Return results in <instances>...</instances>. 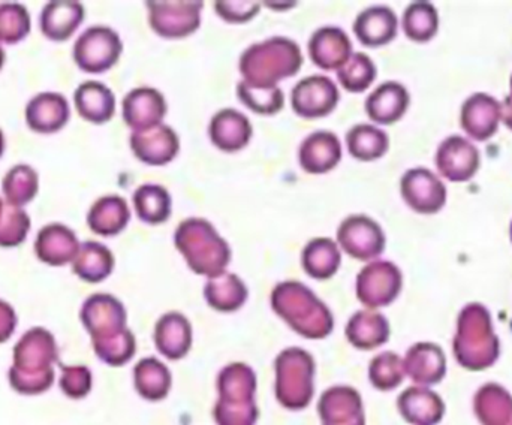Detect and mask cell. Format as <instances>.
Here are the masks:
<instances>
[{"mask_svg": "<svg viewBox=\"0 0 512 425\" xmlns=\"http://www.w3.org/2000/svg\"><path fill=\"white\" fill-rule=\"evenodd\" d=\"M481 158L477 147L460 137L453 135L439 146L436 153V167L439 173L453 183L469 182L480 170Z\"/></svg>", "mask_w": 512, "mask_h": 425, "instance_id": "9a60e30c", "label": "cell"}, {"mask_svg": "<svg viewBox=\"0 0 512 425\" xmlns=\"http://www.w3.org/2000/svg\"><path fill=\"white\" fill-rule=\"evenodd\" d=\"M123 45L119 35L110 27L96 26L87 29L74 47L78 68L89 74H102L116 65Z\"/></svg>", "mask_w": 512, "mask_h": 425, "instance_id": "ba28073f", "label": "cell"}, {"mask_svg": "<svg viewBox=\"0 0 512 425\" xmlns=\"http://www.w3.org/2000/svg\"><path fill=\"white\" fill-rule=\"evenodd\" d=\"M298 159L307 174L328 173L342 159V144L333 132H313L301 143Z\"/></svg>", "mask_w": 512, "mask_h": 425, "instance_id": "44dd1931", "label": "cell"}, {"mask_svg": "<svg viewBox=\"0 0 512 425\" xmlns=\"http://www.w3.org/2000/svg\"><path fill=\"white\" fill-rule=\"evenodd\" d=\"M81 322L92 336L93 345L107 342L128 330L125 307L113 295H92L81 309Z\"/></svg>", "mask_w": 512, "mask_h": 425, "instance_id": "7c38bea8", "label": "cell"}, {"mask_svg": "<svg viewBox=\"0 0 512 425\" xmlns=\"http://www.w3.org/2000/svg\"><path fill=\"white\" fill-rule=\"evenodd\" d=\"M216 12L228 23H246L258 14L261 5L258 2H216Z\"/></svg>", "mask_w": 512, "mask_h": 425, "instance_id": "c3c4849f", "label": "cell"}, {"mask_svg": "<svg viewBox=\"0 0 512 425\" xmlns=\"http://www.w3.org/2000/svg\"><path fill=\"white\" fill-rule=\"evenodd\" d=\"M402 271L388 261H373L357 277V297L369 310L390 306L402 291Z\"/></svg>", "mask_w": 512, "mask_h": 425, "instance_id": "9c48e42d", "label": "cell"}, {"mask_svg": "<svg viewBox=\"0 0 512 425\" xmlns=\"http://www.w3.org/2000/svg\"><path fill=\"white\" fill-rule=\"evenodd\" d=\"M131 149L143 164L162 167L179 155L180 140L170 126L161 123L146 131L132 132Z\"/></svg>", "mask_w": 512, "mask_h": 425, "instance_id": "2e32d148", "label": "cell"}, {"mask_svg": "<svg viewBox=\"0 0 512 425\" xmlns=\"http://www.w3.org/2000/svg\"><path fill=\"white\" fill-rule=\"evenodd\" d=\"M113 268V253L104 244L96 241H87L80 246L74 259V273L84 282H102L113 273Z\"/></svg>", "mask_w": 512, "mask_h": 425, "instance_id": "8d00e7d4", "label": "cell"}, {"mask_svg": "<svg viewBox=\"0 0 512 425\" xmlns=\"http://www.w3.org/2000/svg\"><path fill=\"white\" fill-rule=\"evenodd\" d=\"M340 86L352 93H361L372 86L376 78V66L367 54L355 53L348 62L337 69Z\"/></svg>", "mask_w": 512, "mask_h": 425, "instance_id": "7bdbcfd3", "label": "cell"}, {"mask_svg": "<svg viewBox=\"0 0 512 425\" xmlns=\"http://www.w3.org/2000/svg\"><path fill=\"white\" fill-rule=\"evenodd\" d=\"M475 415L481 425H512V396L498 384H487L475 394Z\"/></svg>", "mask_w": 512, "mask_h": 425, "instance_id": "836d02e7", "label": "cell"}, {"mask_svg": "<svg viewBox=\"0 0 512 425\" xmlns=\"http://www.w3.org/2000/svg\"><path fill=\"white\" fill-rule=\"evenodd\" d=\"M408 90L396 81H387L376 87L366 101L367 116L378 125H394L408 111Z\"/></svg>", "mask_w": 512, "mask_h": 425, "instance_id": "cb8c5ba5", "label": "cell"}, {"mask_svg": "<svg viewBox=\"0 0 512 425\" xmlns=\"http://www.w3.org/2000/svg\"><path fill=\"white\" fill-rule=\"evenodd\" d=\"M30 30V18L26 8L21 5L0 6V41L17 44L26 38Z\"/></svg>", "mask_w": 512, "mask_h": 425, "instance_id": "bcb514c9", "label": "cell"}, {"mask_svg": "<svg viewBox=\"0 0 512 425\" xmlns=\"http://www.w3.org/2000/svg\"><path fill=\"white\" fill-rule=\"evenodd\" d=\"M35 250L38 258L45 264L65 265L74 261L80 244L71 229L54 223L41 229Z\"/></svg>", "mask_w": 512, "mask_h": 425, "instance_id": "83f0119b", "label": "cell"}, {"mask_svg": "<svg viewBox=\"0 0 512 425\" xmlns=\"http://www.w3.org/2000/svg\"><path fill=\"white\" fill-rule=\"evenodd\" d=\"M134 378L138 394L152 402L164 399L170 391V372L156 358L141 360L140 364L135 367Z\"/></svg>", "mask_w": 512, "mask_h": 425, "instance_id": "f35d334b", "label": "cell"}, {"mask_svg": "<svg viewBox=\"0 0 512 425\" xmlns=\"http://www.w3.org/2000/svg\"><path fill=\"white\" fill-rule=\"evenodd\" d=\"M156 348L168 360H180L192 346V327L182 313L171 312L156 324Z\"/></svg>", "mask_w": 512, "mask_h": 425, "instance_id": "4316f807", "label": "cell"}, {"mask_svg": "<svg viewBox=\"0 0 512 425\" xmlns=\"http://www.w3.org/2000/svg\"><path fill=\"white\" fill-rule=\"evenodd\" d=\"M396 14L388 6H372L358 15L354 33L366 47H382L390 44L397 35Z\"/></svg>", "mask_w": 512, "mask_h": 425, "instance_id": "484cf974", "label": "cell"}, {"mask_svg": "<svg viewBox=\"0 0 512 425\" xmlns=\"http://www.w3.org/2000/svg\"><path fill=\"white\" fill-rule=\"evenodd\" d=\"M15 325H17V316L14 310L5 301H0V343L6 342L9 336H12Z\"/></svg>", "mask_w": 512, "mask_h": 425, "instance_id": "681fc988", "label": "cell"}, {"mask_svg": "<svg viewBox=\"0 0 512 425\" xmlns=\"http://www.w3.org/2000/svg\"><path fill=\"white\" fill-rule=\"evenodd\" d=\"M174 243L189 268L201 276L215 279L230 264V246L207 220L198 217L183 220L174 235Z\"/></svg>", "mask_w": 512, "mask_h": 425, "instance_id": "277c9868", "label": "cell"}, {"mask_svg": "<svg viewBox=\"0 0 512 425\" xmlns=\"http://www.w3.org/2000/svg\"><path fill=\"white\" fill-rule=\"evenodd\" d=\"M342 264L339 246L330 238L309 241L301 253L303 270L313 279L327 280L333 277Z\"/></svg>", "mask_w": 512, "mask_h": 425, "instance_id": "e575fe53", "label": "cell"}, {"mask_svg": "<svg viewBox=\"0 0 512 425\" xmlns=\"http://www.w3.org/2000/svg\"><path fill=\"white\" fill-rule=\"evenodd\" d=\"M204 297L218 312H236L248 300V288L236 274L224 273L206 283Z\"/></svg>", "mask_w": 512, "mask_h": 425, "instance_id": "d590c367", "label": "cell"}, {"mask_svg": "<svg viewBox=\"0 0 512 425\" xmlns=\"http://www.w3.org/2000/svg\"><path fill=\"white\" fill-rule=\"evenodd\" d=\"M276 372L277 400L292 411L306 408L313 397L315 364L312 355L303 349H286L277 357Z\"/></svg>", "mask_w": 512, "mask_h": 425, "instance_id": "52a82bcc", "label": "cell"}, {"mask_svg": "<svg viewBox=\"0 0 512 425\" xmlns=\"http://www.w3.org/2000/svg\"><path fill=\"white\" fill-rule=\"evenodd\" d=\"M346 337L355 348L370 351L390 339V324L384 315L375 310H360L349 319Z\"/></svg>", "mask_w": 512, "mask_h": 425, "instance_id": "f546056e", "label": "cell"}, {"mask_svg": "<svg viewBox=\"0 0 512 425\" xmlns=\"http://www.w3.org/2000/svg\"><path fill=\"white\" fill-rule=\"evenodd\" d=\"M271 306L292 330L306 339H324L333 331L330 310L303 283H279L271 294Z\"/></svg>", "mask_w": 512, "mask_h": 425, "instance_id": "3957f363", "label": "cell"}, {"mask_svg": "<svg viewBox=\"0 0 512 425\" xmlns=\"http://www.w3.org/2000/svg\"><path fill=\"white\" fill-rule=\"evenodd\" d=\"M3 153V137L2 132H0V156H2Z\"/></svg>", "mask_w": 512, "mask_h": 425, "instance_id": "db71d44e", "label": "cell"}, {"mask_svg": "<svg viewBox=\"0 0 512 425\" xmlns=\"http://www.w3.org/2000/svg\"><path fill=\"white\" fill-rule=\"evenodd\" d=\"M167 114L164 95L152 87H138L123 99V120L134 132L161 125Z\"/></svg>", "mask_w": 512, "mask_h": 425, "instance_id": "e0dca14e", "label": "cell"}, {"mask_svg": "<svg viewBox=\"0 0 512 425\" xmlns=\"http://www.w3.org/2000/svg\"><path fill=\"white\" fill-rule=\"evenodd\" d=\"M403 200L414 212L435 214L447 203V188L427 168L406 171L400 182Z\"/></svg>", "mask_w": 512, "mask_h": 425, "instance_id": "5bb4252c", "label": "cell"}, {"mask_svg": "<svg viewBox=\"0 0 512 425\" xmlns=\"http://www.w3.org/2000/svg\"><path fill=\"white\" fill-rule=\"evenodd\" d=\"M26 119L32 131L53 134L68 122V102L57 93H42L27 105Z\"/></svg>", "mask_w": 512, "mask_h": 425, "instance_id": "f1b7e54d", "label": "cell"}, {"mask_svg": "<svg viewBox=\"0 0 512 425\" xmlns=\"http://www.w3.org/2000/svg\"><path fill=\"white\" fill-rule=\"evenodd\" d=\"M510 84H511V95H512V77H511V83Z\"/></svg>", "mask_w": 512, "mask_h": 425, "instance_id": "9f6ffc18", "label": "cell"}, {"mask_svg": "<svg viewBox=\"0 0 512 425\" xmlns=\"http://www.w3.org/2000/svg\"><path fill=\"white\" fill-rule=\"evenodd\" d=\"M3 60H5V53H3L2 48H0V68L3 66Z\"/></svg>", "mask_w": 512, "mask_h": 425, "instance_id": "f5cc1de1", "label": "cell"}, {"mask_svg": "<svg viewBox=\"0 0 512 425\" xmlns=\"http://www.w3.org/2000/svg\"><path fill=\"white\" fill-rule=\"evenodd\" d=\"M134 207L138 219L149 225L167 222L171 214V197L159 185H143L135 191Z\"/></svg>", "mask_w": 512, "mask_h": 425, "instance_id": "ab89813d", "label": "cell"}, {"mask_svg": "<svg viewBox=\"0 0 512 425\" xmlns=\"http://www.w3.org/2000/svg\"><path fill=\"white\" fill-rule=\"evenodd\" d=\"M237 96L245 107L262 116H273L285 105V96L277 86L259 87L240 81L237 86Z\"/></svg>", "mask_w": 512, "mask_h": 425, "instance_id": "b9f144b4", "label": "cell"}, {"mask_svg": "<svg viewBox=\"0 0 512 425\" xmlns=\"http://www.w3.org/2000/svg\"><path fill=\"white\" fill-rule=\"evenodd\" d=\"M349 153L357 161L372 162L381 159L390 147L388 135L373 125H357L346 135Z\"/></svg>", "mask_w": 512, "mask_h": 425, "instance_id": "74e56055", "label": "cell"}, {"mask_svg": "<svg viewBox=\"0 0 512 425\" xmlns=\"http://www.w3.org/2000/svg\"><path fill=\"white\" fill-rule=\"evenodd\" d=\"M453 352L460 366L472 372L489 369L498 361L501 343L493 330L492 316L483 304H468L460 312Z\"/></svg>", "mask_w": 512, "mask_h": 425, "instance_id": "7a4b0ae2", "label": "cell"}, {"mask_svg": "<svg viewBox=\"0 0 512 425\" xmlns=\"http://www.w3.org/2000/svg\"><path fill=\"white\" fill-rule=\"evenodd\" d=\"M131 219L128 203L117 195H108L93 204L87 223L95 234L113 237L120 234Z\"/></svg>", "mask_w": 512, "mask_h": 425, "instance_id": "d6a6232c", "label": "cell"}, {"mask_svg": "<svg viewBox=\"0 0 512 425\" xmlns=\"http://www.w3.org/2000/svg\"><path fill=\"white\" fill-rule=\"evenodd\" d=\"M502 122L512 131V95H508L502 104Z\"/></svg>", "mask_w": 512, "mask_h": 425, "instance_id": "f907efd6", "label": "cell"}, {"mask_svg": "<svg viewBox=\"0 0 512 425\" xmlns=\"http://www.w3.org/2000/svg\"><path fill=\"white\" fill-rule=\"evenodd\" d=\"M56 361L54 337L44 328H33L15 346L9 384L20 394H42L53 385Z\"/></svg>", "mask_w": 512, "mask_h": 425, "instance_id": "6da1fadb", "label": "cell"}, {"mask_svg": "<svg viewBox=\"0 0 512 425\" xmlns=\"http://www.w3.org/2000/svg\"><path fill=\"white\" fill-rule=\"evenodd\" d=\"M312 62L325 71L339 69L352 56V42L340 27H321L309 41Z\"/></svg>", "mask_w": 512, "mask_h": 425, "instance_id": "d6986e66", "label": "cell"}, {"mask_svg": "<svg viewBox=\"0 0 512 425\" xmlns=\"http://www.w3.org/2000/svg\"><path fill=\"white\" fill-rule=\"evenodd\" d=\"M403 30L411 41L427 42L435 38L439 29V15L429 2H415L403 14Z\"/></svg>", "mask_w": 512, "mask_h": 425, "instance_id": "60d3db41", "label": "cell"}, {"mask_svg": "<svg viewBox=\"0 0 512 425\" xmlns=\"http://www.w3.org/2000/svg\"><path fill=\"white\" fill-rule=\"evenodd\" d=\"M38 192V176L27 165H18L3 180V194L11 206L20 209Z\"/></svg>", "mask_w": 512, "mask_h": 425, "instance_id": "ee69618b", "label": "cell"}, {"mask_svg": "<svg viewBox=\"0 0 512 425\" xmlns=\"http://www.w3.org/2000/svg\"><path fill=\"white\" fill-rule=\"evenodd\" d=\"M322 425H364L361 397L348 387H334L325 391L319 400Z\"/></svg>", "mask_w": 512, "mask_h": 425, "instance_id": "603a6c76", "label": "cell"}, {"mask_svg": "<svg viewBox=\"0 0 512 425\" xmlns=\"http://www.w3.org/2000/svg\"><path fill=\"white\" fill-rule=\"evenodd\" d=\"M219 399L215 418L219 425H254L258 420L255 373L245 364L225 367L219 375Z\"/></svg>", "mask_w": 512, "mask_h": 425, "instance_id": "8992f818", "label": "cell"}, {"mask_svg": "<svg viewBox=\"0 0 512 425\" xmlns=\"http://www.w3.org/2000/svg\"><path fill=\"white\" fill-rule=\"evenodd\" d=\"M337 244L358 261H372L384 252L385 234L375 220L355 214L340 223Z\"/></svg>", "mask_w": 512, "mask_h": 425, "instance_id": "8fae6325", "label": "cell"}, {"mask_svg": "<svg viewBox=\"0 0 512 425\" xmlns=\"http://www.w3.org/2000/svg\"><path fill=\"white\" fill-rule=\"evenodd\" d=\"M399 412L412 425H438L445 414L444 400L426 387H412L397 400Z\"/></svg>", "mask_w": 512, "mask_h": 425, "instance_id": "d4e9b609", "label": "cell"}, {"mask_svg": "<svg viewBox=\"0 0 512 425\" xmlns=\"http://www.w3.org/2000/svg\"><path fill=\"white\" fill-rule=\"evenodd\" d=\"M403 360L394 352H384L373 358L370 364L369 378L373 387L381 391H390L399 387L405 378Z\"/></svg>", "mask_w": 512, "mask_h": 425, "instance_id": "f6af8a7d", "label": "cell"}, {"mask_svg": "<svg viewBox=\"0 0 512 425\" xmlns=\"http://www.w3.org/2000/svg\"><path fill=\"white\" fill-rule=\"evenodd\" d=\"M339 99V89L325 75H310L297 83L291 92L292 110L304 119L328 116L339 104Z\"/></svg>", "mask_w": 512, "mask_h": 425, "instance_id": "4fadbf2b", "label": "cell"}, {"mask_svg": "<svg viewBox=\"0 0 512 425\" xmlns=\"http://www.w3.org/2000/svg\"><path fill=\"white\" fill-rule=\"evenodd\" d=\"M510 237H511V241H512V222H511V226H510Z\"/></svg>", "mask_w": 512, "mask_h": 425, "instance_id": "11a10c76", "label": "cell"}, {"mask_svg": "<svg viewBox=\"0 0 512 425\" xmlns=\"http://www.w3.org/2000/svg\"><path fill=\"white\" fill-rule=\"evenodd\" d=\"M462 128L475 141H487L498 132L502 104L487 93H475L462 107Z\"/></svg>", "mask_w": 512, "mask_h": 425, "instance_id": "ac0fdd59", "label": "cell"}, {"mask_svg": "<svg viewBox=\"0 0 512 425\" xmlns=\"http://www.w3.org/2000/svg\"><path fill=\"white\" fill-rule=\"evenodd\" d=\"M60 388L71 399H83L92 388V373L87 367H63Z\"/></svg>", "mask_w": 512, "mask_h": 425, "instance_id": "7dc6e473", "label": "cell"}, {"mask_svg": "<svg viewBox=\"0 0 512 425\" xmlns=\"http://www.w3.org/2000/svg\"><path fill=\"white\" fill-rule=\"evenodd\" d=\"M405 375L420 387L439 384L447 373L444 351L435 343H417L403 360Z\"/></svg>", "mask_w": 512, "mask_h": 425, "instance_id": "ffe728a7", "label": "cell"}, {"mask_svg": "<svg viewBox=\"0 0 512 425\" xmlns=\"http://www.w3.org/2000/svg\"><path fill=\"white\" fill-rule=\"evenodd\" d=\"M203 2H147L149 23L165 39H182L197 32Z\"/></svg>", "mask_w": 512, "mask_h": 425, "instance_id": "30bf717a", "label": "cell"}, {"mask_svg": "<svg viewBox=\"0 0 512 425\" xmlns=\"http://www.w3.org/2000/svg\"><path fill=\"white\" fill-rule=\"evenodd\" d=\"M84 20V8L78 2H51L42 11L41 29L51 41H66Z\"/></svg>", "mask_w": 512, "mask_h": 425, "instance_id": "1f68e13d", "label": "cell"}, {"mask_svg": "<svg viewBox=\"0 0 512 425\" xmlns=\"http://www.w3.org/2000/svg\"><path fill=\"white\" fill-rule=\"evenodd\" d=\"M6 210H3L2 201H0V225H2L3 219H5Z\"/></svg>", "mask_w": 512, "mask_h": 425, "instance_id": "816d5d0a", "label": "cell"}, {"mask_svg": "<svg viewBox=\"0 0 512 425\" xmlns=\"http://www.w3.org/2000/svg\"><path fill=\"white\" fill-rule=\"evenodd\" d=\"M252 134L254 129L248 117L231 108L219 111L210 122V140L222 152L234 153L245 149L251 141Z\"/></svg>", "mask_w": 512, "mask_h": 425, "instance_id": "7402d4cb", "label": "cell"}, {"mask_svg": "<svg viewBox=\"0 0 512 425\" xmlns=\"http://www.w3.org/2000/svg\"><path fill=\"white\" fill-rule=\"evenodd\" d=\"M303 54L297 42L288 38H271L251 45L240 57V72L252 86L273 87L297 74Z\"/></svg>", "mask_w": 512, "mask_h": 425, "instance_id": "5b68a950", "label": "cell"}, {"mask_svg": "<svg viewBox=\"0 0 512 425\" xmlns=\"http://www.w3.org/2000/svg\"><path fill=\"white\" fill-rule=\"evenodd\" d=\"M75 107L87 122L102 125L113 119L116 111L114 93L98 81H87L75 92Z\"/></svg>", "mask_w": 512, "mask_h": 425, "instance_id": "4dcf8cb0", "label": "cell"}]
</instances>
